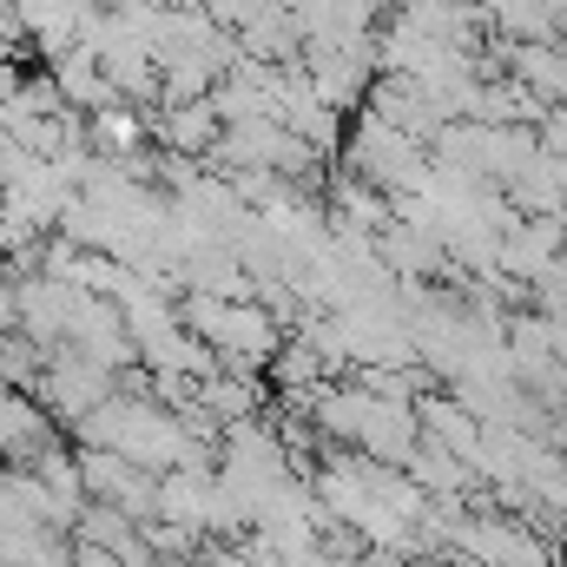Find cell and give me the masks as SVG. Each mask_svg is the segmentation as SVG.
I'll use <instances>...</instances> for the list:
<instances>
[{
  "label": "cell",
  "instance_id": "6da1fadb",
  "mask_svg": "<svg viewBox=\"0 0 567 567\" xmlns=\"http://www.w3.org/2000/svg\"><path fill=\"white\" fill-rule=\"evenodd\" d=\"M343 172L350 178H363V185H377L383 198H403V192H429V152L423 145H410L396 126H383L377 113H350V126H343Z\"/></svg>",
  "mask_w": 567,
  "mask_h": 567
},
{
  "label": "cell",
  "instance_id": "7a4b0ae2",
  "mask_svg": "<svg viewBox=\"0 0 567 567\" xmlns=\"http://www.w3.org/2000/svg\"><path fill=\"white\" fill-rule=\"evenodd\" d=\"M106 396H120V377H113V370H100V363H86V357H73V350H47L40 383H33V403L53 416V429L86 423Z\"/></svg>",
  "mask_w": 567,
  "mask_h": 567
},
{
  "label": "cell",
  "instance_id": "3957f363",
  "mask_svg": "<svg viewBox=\"0 0 567 567\" xmlns=\"http://www.w3.org/2000/svg\"><path fill=\"white\" fill-rule=\"evenodd\" d=\"M73 468H80V495L93 508H113L126 522H152V495H158V475H145L133 462L106 455V449H73Z\"/></svg>",
  "mask_w": 567,
  "mask_h": 567
},
{
  "label": "cell",
  "instance_id": "277c9868",
  "mask_svg": "<svg viewBox=\"0 0 567 567\" xmlns=\"http://www.w3.org/2000/svg\"><path fill=\"white\" fill-rule=\"evenodd\" d=\"M225 140V120L212 113V100H185V106H158L152 113V152H172V158H212Z\"/></svg>",
  "mask_w": 567,
  "mask_h": 567
},
{
  "label": "cell",
  "instance_id": "5b68a950",
  "mask_svg": "<svg viewBox=\"0 0 567 567\" xmlns=\"http://www.w3.org/2000/svg\"><path fill=\"white\" fill-rule=\"evenodd\" d=\"M502 198L515 218H567V158L535 145V158L502 185Z\"/></svg>",
  "mask_w": 567,
  "mask_h": 567
},
{
  "label": "cell",
  "instance_id": "8992f818",
  "mask_svg": "<svg viewBox=\"0 0 567 567\" xmlns=\"http://www.w3.org/2000/svg\"><path fill=\"white\" fill-rule=\"evenodd\" d=\"M86 126V145H93V158H140V152H152V113H140V106H100V113H86L80 120Z\"/></svg>",
  "mask_w": 567,
  "mask_h": 567
},
{
  "label": "cell",
  "instance_id": "52a82bcc",
  "mask_svg": "<svg viewBox=\"0 0 567 567\" xmlns=\"http://www.w3.org/2000/svg\"><path fill=\"white\" fill-rule=\"evenodd\" d=\"M40 363H47V350H33L20 330H7V337H0V390H20V396H33V383H40Z\"/></svg>",
  "mask_w": 567,
  "mask_h": 567
},
{
  "label": "cell",
  "instance_id": "ba28073f",
  "mask_svg": "<svg viewBox=\"0 0 567 567\" xmlns=\"http://www.w3.org/2000/svg\"><path fill=\"white\" fill-rule=\"evenodd\" d=\"M535 145L555 152V158H567V106H548V120L535 126Z\"/></svg>",
  "mask_w": 567,
  "mask_h": 567
}]
</instances>
